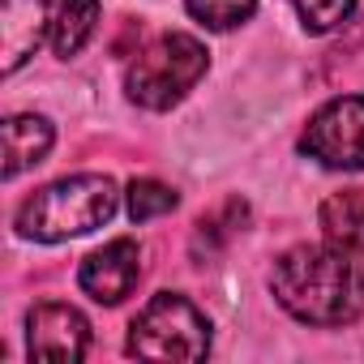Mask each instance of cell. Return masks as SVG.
Here are the masks:
<instances>
[{"label":"cell","instance_id":"obj_1","mask_svg":"<svg viewBox=\"0 0 364 364\" xmlns=\"http://www.w3.org/2000/svg\"><path fill=\"white\" fill-rule=\"evenodd\" d=\"M274 300L304 326H347L364 313V279L334 245H296L270 270Z\"/></svg>","mask_w":364,"mask_h":364},{"label":"cell","instance_id":"obj_2","mask_svg":"<svg viewBox=\"0 0 364 364\" xmlns=\"http://www.w3.org/2000/svg\"><path fill=\"white\" fill-rule=\"evenodd\" d=\"M116 206H120V189H116L112 176H99V171L65 176V180H56V185H48L22 202L18 232L26 240H43V245L73 240V236L103 228L116 215Z\"/></svg>","mask_w":364,"mask_h":364},{"label":"cell","instance_id":"obj_3","mask_svg":"<svg viewBox=\"0 0 364 364\" xmlns=\"http://www.w3.org/2000/svg\"><path fill=\"white\" fill-rule=\"evenodd\" d=\"M206 69H210L206 43L185 31H171V35H159L146 52H137V60L124 73V90L137 107L167 112L206 77Z\"/></svg>","mask_w":364,"mask_h":364},{"label":"cell","instance_id":"obj_4","mask_svg":"<svg viewBox=\"0 0 364 364\" xmlns=\"http://www.w3.org/2000/svg\"><path fill=\"white\" fill-rule=\"evenodd\" d=\"M124 351L137 360H206L210 351V321L206 313L180 291H159L150 304L129 321Z\"/></svg>","mask_w":364,"mask_h":364},{"label":"cell","instance_id":"obj_5","mask_svg":"<svg viewBox=\"0 0 364 364\" xmlns=\"http://www.w3.org/2000/svg\"><path fill=\"white\" fill-rule=\"evenodd\" d=\"M300 154L330 171H364V95L330 99L300 133Z\"/></svg>","mask_w":364,"mask_h":364},{"label":"cell","instance_id":"obj_6","mask_svg":"<svg viewBox=\"0 0 364 364\" xmlns=\"http://www.w3.org/2000/svg\"><path fill=\"white\" fill-rule=\"evenodd\" d=\"M26 351L48 360H82L90 351V321L73 304H35L26 317Z\"/></svg>","mask_w":364,"mask_h":364},{"label":"cell","instance_id":"obj_7","mask_svg":"<svg viewBox=\"0 0 364 364\" xmlns=\"http://www.w3.org/2000/svg\"><path fill=\"white\" fill-rule=\"evenodd\" d=\"M137 279H141V249H137V240H129V236L107 240V245L95 249V253L82 262V270H77L82 291H86L90 300H99V304H120V300L137 287Z\"/></svg>","mask_w":364,"mask_h":364},{"label":"cell","instance_id":"obj_8","mask_svg":"<svg viewBox=\"0 0 364 364\" xmlns=\"http://www.w3.org/2000/svg\"><path fill=\"white\" fill-rule=\"evenodd\" d=\"M43 31H52L48 0H0V69L18 73L35 56Z\"/></svg>","mask_w":364,"mask_h":364},{"label":"cell","instance_id":"obj_9","mask_svg":"<svg viewBox=\"0 0 364 364\" xmlns=\"http://www.w3.org/2000/svg\"><path fill=\"white\" fill-rule=\"evenodd\" d=\"M56 133L43 116H9L5 120V180H18L22 171L39 167L52 150Z\"/></svg>","mask_w":364,"mask_h":364},{"label":"cell","instance_id":"obj_10","mask_svg":"<svg viewBox=\"0 0 364 364\" xmlns=\"http://www.w3.org/2000/svg\"><path fill=\"white\" fill-rule=\"evenodd\" d=\"M317 223H321L326 245L343 253H364V189L330 193L317 210Z\"/></svg>","mask_w":364,"mask_h":364},{"label":"cell","instance_id":"obj_11","mask_svg":"<svg viewBox=\"0 0 364 364\" xmlns=\"http://www.w3.org/2000/svg\"><path fill=\"white\" fill-rule=\"evenodd\" d=\"M95 26H99V0H60V9L52 18V52L60 60L77 56L90 43Z\"/></svg>","mask_w":364,"mask_h":364},{"label":"cell","instance_id":"obj_12","mask_svg":"<svg viewBox=\"0 0 364 364\" xmlns=\"http://www.w3.org/2000/svg\"><path fill=\"white\" fill-rule=\"evenodd\" d=\"M245 219H249V206H245L240 198H228L215 215H206V219L198 223V232H193V249H198V253H202V249L215 253L219 245H228V240L245 228Z\"/></svg>","mask_w":364,"mask_h":364},{"label":"cell","instance_id":"obj_13","mask_svg":"<svg viewBox=\"0 0 364 364\" xmlns=\"http://www.w3.org/2000/svg\"><path fill=\"white\" fill-rule=\"evenodd\" d=\"M176 206H180L176 189L159 185V180H133L129 185V219L133 223H150V219H159V215H167Z\"/></svg>","mask_w":364,"mask_h":364},{"label":"cell","instance_id":"obj_14","mask_svg":"<svg viewBox=\"0 0 364 364\" xmlns=\"http://www.w3.org/2000/svg\"><path fill=\"white\" fill-rule=\"evenodd\" d=\"M185 9H189V18H198L210 31H232L253 18L257 0H185Z\"/></svg>","mask_w":364,"mask_h":364},{"label":"cell","instance_id":"obj_15","mask_svg":"<svg viewBox=\"0 0 364 364\" xmlns=\"http://www.w3.org/2000/svg\"><path fill=\"white\" fill-rule=\"evenodd\" d=\"M291 5L309 35H330L355 14V0H291Z\"/></svg>","mask_w":364,"mask_h":364}]
</instances>
